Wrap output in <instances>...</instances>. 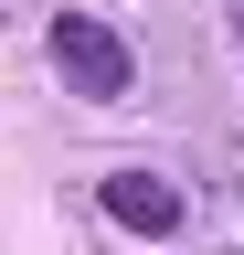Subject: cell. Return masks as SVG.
Returning <instances> with one entry per match:
<instances>
[{
	"label": "cell",
	"mask_w": 244,
	"mask_h": 255,
	"mask_svg": "<svg viewBox=\"0 0 244 255\" xmlns=\"http://www.w3.org/2000/svg\"><path fill=\"white\" fill-rule=\"evenodd\" d=\"M96 202H106L117 234H138V245H170L180 223H191L180 181H160V170H106V181H96Z\"/></svg>",
	"instance_id": "2"
},
{
	"label": "cell",
	"mask_w": 244,
	"mask_h": 255,
	"mask_svg": "<svg viewBox=\"0 0 244 255\" xmlns=\"http://www.w3.org/2000/svg\"><path fill=\"white\" fill-rule=\"evenodd\" d=\"M43 53H53V75H64L85 107H117V96L138 85V53H128V32H117V21H96V11H53Z\"/></svg>",
	"instance_id": "1"
},
{
	"label": "cell",
	"mask_w": 244,
	"mask_h": 255,
	"mask_svg": "<svg viewBox=\"0 0 244 255\" xmlns=\"http://www.w3.org/2000/svg\"><path fill=\"white\" fill-rule=\"evenodd\" d=\"M234 21H244V0H234Z\"/></svg>",
	"instance_id": "3"
}]
</instances>
